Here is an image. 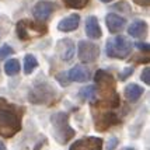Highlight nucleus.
<instances>
[{
	"mask_svg": "<svg viewBox=\"0 0 150 150\" xmlns=\"http://www.w3.org/2000/svg\"><path fill=\"white\" fill-rule=\"evenodd\" d=\"M21 129V118L14 105L0 98V135L11 137Z\"/></svg>",
	"mask_w": 150,
	"mask_h": 150,
	"instance_id": "f257e3e1",
	"label": "nucleus"
},
{
	"mask_svg": "<svg viewBox=\"0 0 150 150\" xmlns=\"http://www.w3.org/2000/svg\"><path fill=\"white\" fill-rule=\"evenodd\" d=\"M51 124H52V131L53 136L60 144L67 143L73 136H74V131L72 126L69 125V117L65 112H56L51 117Z\"/></svg>",
	"mask_w": 150,
	"mask_h": 150,
	"instance_id": "f03ea898",
	"label": "nucleus"
},
{
	"mask_svg": "<svg viewBox=\"0 0 150 150\" xmlns=\"http://www.w3.org/2000/svg\"><path fill=\"white\" fill-rule=\"evenodd\" d=\"M132 44L129 39L124 35H118L115 38L108 39L105 45V52L110 58L114 59H125L132 52Z\"/></svg>",
	"mask_w": 150,
	"mask_h": 150,
	"instance_id": "7ed1b4c3",
	"label": "nucleus"
},
{
	"mask_svg": "<svg viewBox=\"0 0 150 150\" xmlns=\"http://www.w3.org/2000/svg\"><path fill=\"white\" fill-rule=\"evenodd\" d=\"M77 56L83 63H94L100 56V48L91 41L81 39L77 45Z\"/></svg>",
	"mask_w": 150,
	"mask_h": 150,
	"instance_id": "20e7f679",
	"label": "nucleus"
},
{
	"mask_svg": "<svg viewBox=\"0 0 150 150\" xmlns=\"http://www.w3.org/2000/svg\"><path fill=\"white\" fill-rule=\"evenodd\" d=\"M96 83L98 84V88L101 94H105L107 97H115L117 94L114 91L115 88V80L110 73L104 72V70H98L96 73Z\"/></svg>",
	"mask_w": 150,
	"mask_h": 150,
	"instance_id": "39448f33",
	"label": "nucleus"
},
{
	"mask_svg": "<svg viewBox=\"0 0 150 150\" xmlns=\"http://www.w3.org/2000/svg\"><path fill=\"white\" fill-rule=\"evenodd\" d=\"M55 96V90L49 84H39L34 87V90L30 93V101L34 104H45L48 101H51Z\"/></svg>",
	"mask_w": 150,
	"mask_h": 150,
	"instance_id": "423d86ee",
	"label": "nucleus"
},
{
	"mask_svg": "<svg viewBox=\"0 0 150 150\" xmlns=\"http://www.w3.org/2000/svg\"><path fill=\"white\" fill-rule=\"evenodd\" d=\"M53 10H55V4L52 1L48 0H39L38 3L33 7V16L35 20H38L41 23H44L52 16Z\"/></svg>",
	"mask_w": 150,
	"mask_h": 150,
	"instance_id": "0eeeda50",
	"label": "nucleus"
},
{
	"mask_svg": "<svg viewBox=\"0 0 150 150\" xmlns=\"http://www.w3.org/2000/svg\"><path fill=\"white\" fill-rule=\"evenodd\" d=\"M69 150H103V139L101 137H84L70 146Z\"/></svg>",
	"mask_w": 150,
	"mask_h": 150,
	"instance_id": "6e6552de",
	"label": "nucleus"
},
{
	"mask_svg": "<svg viewBox=\"0 0 150 150\" xmlns=\"http://www.w3.org/2000/svg\"><path fill=\"white\" fill-rule=\"evenodd\" d=\"M56 51H58L59 56L62 60L65 62H69L72 60L73 56H74V52H76V46H74V42L69 38H63L58 41V46H56Z\"/></svg>",
	"mask_w": 150,
	"mask_h": 150,
	"instance_id": "1a4fd4ad",
	"label": "nucleus"
},
{
	"mask_svg": "<svg viewBox=\"0 0 150 150\" xmlns=\"http://www.w3.org/2000/svg\"><path fill=\"white\" fill-rule=\"evenodd\" d=\"M105 23H107V28L110 30L111 34H118L121 33L126 25V20L121 16H118L115 13H108L105 17Z\"/></svg>",
	"mask_w": 150,
	"mask_h": 150,
	"instance_id": "9d476101",
	"label": "nucleus"
},
{
	"mask_svg": "<svg viewBox=\"0 0 150 150\" xmlns=\"http://www.w3.org/2000/svg\"><path fill=\"white\" fill-rule=\"evenodd\" d=\"M69 81H77V83H84L90 79V70L81 65H76L67 72Z\"/></svg>",
	"mask_w": 150,
	"mask_h": 150,
	"instance_id": "9b49d317",
	"label": "nucleus"
},
{
	"mask_svg": "<svg viewBox=\"0 0 150 150\" xmlns=\"http://www.w3.org/2000/svg\"><path fill=\"white\" fill-rule=\"evenodd\" d=\"M79 25H80V16L77 13H74L60 20L58 24V30L62 33H70V31L77 30Z\"/></svg>",
	"mask_w": 150,
	"mask_h": 150,
	"instance_id": "f8f14e48",
	"label": "nucleus"
},
{
	"mask_svg": "<svg viewBox=\"0 0 150 150\" xmlns=\"http://www.w3.org/2000/svg\"><path fill=\"white\" fill-rule=\"evenodd\" d=\"M86 34L91 39L101 38L103 31H101V27L98 24V18L96 16H88L87 20H86Z\"/></svg>",
	"mask_w": 150,
	"mask_h": 150,
	"instance_id": "ddd939ff",
	"label": "nucleus"
},
{
	"mask_svg": "<svg viewBox=\"0 0 150 150\" xmlns=\"http://www.w3.org/2000/svg\"><path fill=\"white\" fill-rule=\"evenodd\" d=\"M124 96L128 101L136 103L137 100L143 96V87L136 84V83H131L124 88Z\"/></svg>",
	"mask_w": 150,
	"mask_h": 150,
	"instance_id": "4468645a",
	"label": "nucleus"
},
{
	"mask_svg": "<svg viewBox=\"0 0 150 150\" xmlns=\"http://www.w3.org/2000/svg\"><path fill=\"white\" fill-rule=\"evenodd\" d=\"M118 122H119V118L114 112H107V114H104L103 117L98 119L96 128H97V131H107L110 126H114Z\"/></svg>",
	"mask_w": 150,
	"mask_h": 150,
	"instance_id": "2eb2a0df",
	"label": "nucleus"
},
{
	"mask_svg": "<svg viewBox=\"0 0 150 150\" xmlns=\"http://www.w3.org/2000/svg\"><path fill=\"white\" fill-rule=\"evenodd\" d=\"M147 30V23L144 20H135L131 25L128 27V34L132 38H140L143 37Z\"/></svg>",
	"mask_w": 150,
	"mask_h": 150,
	"instance_id": "dca6fc26",
	"label": "nucleus"
},
{
	"mask_svg": "<svg viewBox=\"0 0 150 150\" xmlns=\"http://www.w3.org/2000/svg\"><path fill=\"white\" fill-rule=\"evenodd\" d=\"M38 67V60L37 58L31 55V53H28L24 56V73L25 74H31V73L35 70Z\"/></svg>",
	"mask_w": 150,
	"mask_h": 150,
	"instance_id": "f3484780",
	"label": "nucleus"
},
{
	"mask_svg": "<svg viewBox=\"0 0 150 150\" xmlns=\"http://www.w3.org/2000/svg\"><path fill=\"white\" fill-rule=\"evenodd\" d=\"M96 96H97L96 86H86L83 88H80V91H79V97L84 101H91L96 98Z\"/></svg>",
	"mask_w": 150,
	"mask_h": 150,
	"instance_id": "a211bd4d",
	"label": "nucleus"
},
{
	"mask_svg": "<svg viewBox=\"0 0 150 150\" xmlns=\"http://www.w3.org/2000/svg\"><path fill=\"white\" fill-rule=\"evenodd\" d=\"M20 72V62L17 59H8L4 63V73L7 76H16Z\"/></svg>",
	"mask_w": 150,
	"mask_h": 150,
	"instance_id": "6ab92c4d",
	"label": "nucleus"
},
{
	"mask_svg": "<svg viewBox=\"0 0 150 150\" xmlns=\"http://www.w3.org/2000/svg\"><path fill=\"white\" fill-rule=\"evenodd\" d=\"M28 23L27 21H18L17 24V35H18L20 39H28L30 35H28Z\"/></svg>",
	"mask_w": 150,
	"mask_h": 150,
	"instance_id": "aec40b11",
	"label": "nucleus"
},
{
	"mask_svg": "<svg viewBox=\"0 0 150 150\" xmlns=\"http://www.w3.org/2000/svg\"><path fill=\"white\" fill-rule=\"evenodd\" d=\"M63 1L72 8H81L88 3V0H63Z\"/></svg>",
	"mask_w": 150,
	"mask_h": 150,
	"instance_id": "412c9836",
	"label": "nucleus"
},
{
	"mask_svg": "<svg viewBox=\"0 0 150 150\" xmlns=\"http://www.w3.org/2000/svg\"><path fill=\"white\" fill-rule=\"evenodd\" d=\"M14 49L10 45H1L0 46V59H6L7 56L13 55Z\"/></svg>",
	"mask_w": 150,
	"mask_h": 150,
	"instance_id": "4be33fe9",
	"label": "nucleus"
},
{
	"mask_svg": "<svg viewBox=\"0 0 150 150\" xmlns=\"http://www.w3.org/2000/svg\"><path fill=\"white\" fill-rule=\"evenodd\" d=\"M133 70H135V67H132V66H128V67H125L122 72L119 73V80H126V79L129 77L131 74H133Z\"/></svg>",
	"mask_w": 150,
	"mask_h": 150,
	"instance_id": "5701e85b",
	"label": "nucleus"
},
{
	"mask_svg": "<svg viewBox=\"0 0 150 150\" xmlns=\"http://www.w3.org/2000/svg\"><path fill=\"white\" fill-rule=\"evenodd\" d=\"M140 79H142V81H143L144 84H150V67H144L143 72H142V76H140Z\"/></svg>",
	"mask_w": 150,
	"mask_h": 150,
	"instance_id": "b1692460",
	"label": "nucleus"
},
{
	"mask_svg": "<svg viewBox=\"0 0 150 150\" xmlns=\"http://www.w3.org/2000/svg\"><path fill=\"white\" fill-rule=\"evenodd\" d=\"M118 146V139L112 136L110 140H108V144H107V150H115V147Z\"/></svg>",
	"mask_w": 150,
	"mask_h": 150,
	"instance_id": "393cba45",
	"label": "nucleus"
},
{
	"mask_svg": "<svg viewBox=\"0 0 150 150\" xmlns=\"http://www.w3.org/2000/svg\"><path fill=\"white\" fill-rule=\"evenodd\" d=\"M135 45H136L140 51H146V52L149 51V44H146V42H144V44L143 42H137V44H135Z\"/></svg>",
	"mask_w": 150,
	"mask_h": 150,
	"instance_id": "a878e982",
	"label": "nucleus"
},
{
	"mask_svg": "<svg viewBox=\"0 0 150 150\" xmlns=\"http://www.w3.org/2000/svg\"><path fill=\"white\" fill-rule=\"evenodd\" d=\"M0 150H6V146H4L3 142H0Z\"/></svg>",
	"mask_w": 150,
	"mask_h": 150,
	"instance_id": "bb28decb",
	"label": "nucleus"
},
{
	"mask_svg": "<svg viewBox=\"0 0 150 150\" xmlns=\"http://www.w3.org/2000/svg\"><path fill=\"white\" fill-rule=\"evenodd\" d=\"M103 3H110V1H112V0H101Z\"/></svg>",
	"mask_w": 150,
	"mask_h": 150,
	"instance_id": "cd10ccee",
	"label": "nucleus"
}]
</instances>
